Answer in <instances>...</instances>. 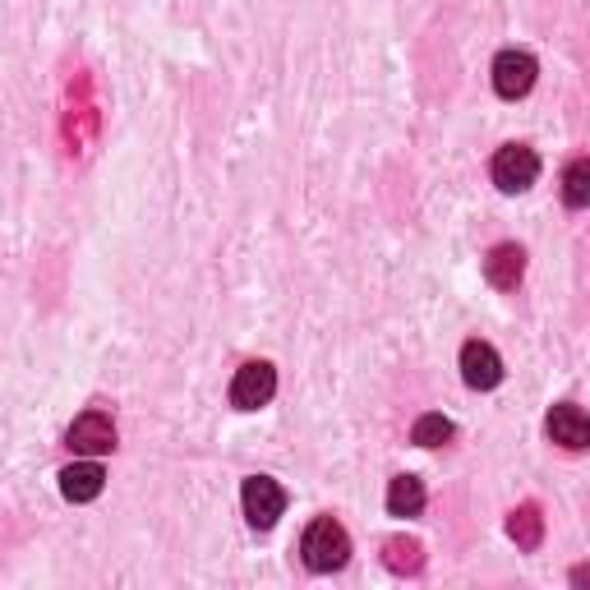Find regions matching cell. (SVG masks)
I'll return each mask as SVG.
<instances>
[{"mask_svg": "<svg viewBox=\"0 0 590 590\" xmlns=\"http://www.w3.org/2000/svg\"><path fill=\"white\" fill-rule=\"evenodd\" d=\"M300 554H305V567H309V573H337V567H346V558H351V536H346V526H342V521H332V517L309 521L305 540H300Z\"/></svg>", "mask_w": 590, "mask_h": 590, "instance_id": "obj_1", "label": "cell"}, {"mask_svg": "<svg viewBox=\"0 0 590 590\" xmlns=\"http://www.w3.org/2000/svg\"><path fill=\"white\" fill-rule=\"evenodd\" d=\"M241 503H245V517L254 530H272L278 517L286 513V489L268 476H249L241 489Z\"/></svg>", "mask_w": 590, "mask_h": 590, "instance_id": "obj_2", "label": "cell"}, {"mask_svg": "<svg viewBox=\"0 0 590 590\" xmlns=\"http://www.w3.org/2000/svg\"><path fill=\"white\" fill-rule=\"evenodd\" d=\"M272 392H278V369H272L268 360H249L235 369L231 379V406L235 410H259L272 402Z\"/></svg>", "mask_w": 590, "mask_h": 590, "instance_id": "obj_3", "label": "cell"}, {"mask_svg": "<svg viewBox=\"0 0 590 590\" xmlns=\"http://www.w3.org/2000/svg\"><path fill=\"white\" fill-rule=\"evenodd\" d=\"M536 175H540V157L530 152V148H521V144L499 148V157H494V185L503 194L530 189V185H536Z\"/></svg>", "mask_w": 590, "mask_h": 590, "instance_id": "obj_4", "label": "cell"}, {"mask_svg": "<svg viewBox=\"0 0 590 590\" xmlns=\"http://www.w3.org/2000/svg\"><path fill=\"white\" fill-rule=\"evenodd\" d=\"M536 56L530 51H499V61H494V88L499 97H507V102H517V97H526L530 88H536Z\"/></svg>", "mask_w": 590, "mask_h": 590, "instance_id": "obj_5", "label": "cell"}, {"mask_svg": "<svg viewBox=\"0 0 590 590\" xmlns=\"http://www.w3.org/2000/svg\"><path fill=\"white\" fill-rule=\"evenodd\" d=\"M65 443L74 452H84V457H102V452L115 447V425H111V416H102V410H84V416L70 425Z\"/></svg>", "mask_w": 590, "mask_h": 590, "instance_id": "obj_6", "label": "cell"}, {"mask_svg": "<svg viewBox=\"0 0 590 590\" xmlns=\"http://www.w3.org/2000/svg\"><path fill=\"white\" fill-rule=\"evenodd\" d=\"M462 379H466V388H476V392L499 388V383H503L499 351L489 346V342H466V346H462Z\"/></svg>", "mask_w": 590, "mask_h": 590, "instance_id": "obj_7", "label": "cell"}, {"mask_svg": "<svg viewBox=\"0 0 590 590\" xmlns=\"http://www.w3.org/2000/svg\"><path fill=\"white\" fill-rule=\"evenodd\" d=\"M544 429H549V439H554L558 447H573V452H581V447H590V416L581 406H554L549 410V420H544Z\"/></svg>", "mask_w": 590, "mask_h": 590, "instance_id": "obj_8", "label": "cell"}, {"mask_svg": "<svg viewBox=\"0 0 590 590\" xmlns=\"http://www.w3.org/2000/svg\"><path fill=\"white\" fill-rule=\"evenodd\" d=\"M521 272H526V254H521V245H494V249H489L484 278L494 282L499 291H513V286L521 282Z\"/></svg>", "mask_w": 590, "mask_h": 590, "instance_id": "obj_9", "label": "cell"}, {"mask_svg": "<svg viewBox=\"0 0 590 590\" xmlns=\"http://www.w3.org/2000/svg\"><path fill=\"white\" fill-rule=\"evenodd\" d=\"M102 466L97 462H74V466H65L61 470V494L70 499V503H93L97 494H102Z\"/></svg>", "mask_w": 590, "mask_h": 590, "instance_id": "obj_10", "label": "cell"}, {"mask_svg": "<svg viewBox=\"0 0 590 590\" xmlns=\"http://www.w3.org/2000/svg\"><path fill=\"white\" fill-rule=\"evenodd\" d=\"M425 507V484L416 476H397L388 484V513L392 517H416Z\"/></svg>", "mask_w": 590, "mask_h": 590, "instance_id": "obj_11", "label": "cell"}, {"mask_svg": "<svg viewBox=\"0 0 590 590\" xmlns=\"http://www.w3.org/2000/svg\"><path fill=\"white\" fill-rule=\"evenodd\" d=\"M507 536H513L521 549H540V536H544V517L536 503H526L513 513V521H507Z\"/></svg>", "mask_w": 590, "mask_h": 590, "instance_id": "obj_12", "label": "cell"}, {"mask_svg": "<svg viewBox=\"0 0 590 590\" xmlns=\"http://www.w3.org/2000/svg\"><path fill=\"white\" fill-rule=\"evenodd\" d=\"M563 199L573 208L590 204V157H577V162L563 171Z\"/></svg>", "mask_w": 590, "mask_h": 590, "instance_id": "obj_13", "label": "cell"}, {"mask_svg": "<svg viewBox=\"0 0 590 590\" xmlns=\"http://www.w3.org/2000/svg\"><path fill=\"white\" fill-rule=\"evenodd\" d=\"M452 434H457V429H452V420H447V416H434V410H429V416H420L416 429H410V439H416L420 447H443Z\"/></svg>", "mask_w": 590, "mask_h": 590, "instance_id": "obj_14", "label": "cell"}, {"mask_svg": "<svg viewBox=\"0 0 590 590\" xmlns=\"http://www.w3.org/2000/svg\"><path fill=\"white\" fill-rule=\"evenodd\" d=\"M383 563L392 567V573H420V544L416 540H388L383 549Z\"/></svg>", "mask_w": 590, "mask_h": 590, "instance_id": "obj_15", "label": "cell"}, {"mask_svg": "<svg viewBox=\"0 0 590 590\" xmlns=\"http://www.w3.org/2000/svg\"><path fill=\"white\" fill-rule=\"evenodd\" d=\"M573 581H577V586H586V581H590V567H577V573H573Z\"/></svg>", "mask_w": 590, "mask_h": 590, "instance_id": "obj_16", "label": "cell"}]
</instances>
